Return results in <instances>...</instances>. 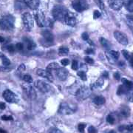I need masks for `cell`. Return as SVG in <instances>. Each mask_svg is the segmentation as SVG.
<instances>
[{"label":"cell","instance_id":"7","mask_svg":"<svg viewBox=\"0 0 133 133\" xmlns=\"http://www.w3.org/2000/svg\"><path fill=\"white\" fill-rule=\"evenodd\" d=\"M72 5L77 12H83L89 8V5L85 0H74Z\"/></svg>","mask_w":133,"mask_h":133},{"label":"cell","instance_id":"31","mask_svg":"<svg viewBox=\"0 0 133 133\" xmlns=\"http://www.w3.org/2000/svg\"><path fill=\"white\" fill-rule=\"evenodd\" d=\"M68 52H69V49L66 48L62 47V48H59V50H58V54L60 56H64V55L67 54Z\"/></svg>","mask_w":133,"mask_h":133},{"label":"cell","instance_id":"29","mask_svg":"<svg viewBox=\"0 0 133 133\" xmlns=\"http://www.w3.org/2000/svg\"><path fill=\"white\" fill-rule=\"evenodd\" d=\"M0 57L2 58V64H3V65L4 66H9L10 64V61L9 59L8 58L5 56H3V55H2V56H0Z\"/></svg>","mask_w":133,"mask_h":133},{"label":"cell","instance_id":"9","mask_svg":"<svg viewBox=\"0 0 133 133\" xmlns=\"http://www.w3.org/2000/svg\"><path fill=\"white\" fill-rule=\"evenodd\" d=\"M2 96H3L4 99L7 102H9V103H16L19 101L18 96L10 90H6L4 91Z\"/></svg>","mask_w":133,"mask_h":133},{"label":"cell","instance_id":"21","mask_svg":"<svg viewBox=\"0 0 133 133\" xmlns=\"http://www.w3.org/2000/svg\"><path fill=\"white\" fill-rule=\"evenodd\" d=\"M104 78H98L97 81H95L94 84H92L91 85V90H95V89H98V88L101 87L102 86L104 85Z\"/></svg>","mask_w":133,"mask_h":133},{"label":"cell","instance_id":"39","mask_svg":"<svg viewBox=\"0 0 133 133\" xmlns=\"http://www.w3.org/2000/svg\"><path fill=\"white\" fill-rule=\"evenodd\" d=\"M84 60H85V62L87 63H88V64H92L93 63H94V60H93V58H92L91 57H89V56H86L84 58Z\"/></svg>","mask_w":133,"mask_h":133},{"label":"cell","instance_id":"11","mask_svg":"<svg viewBox=\"0 0 133 133\" xmlns=\"http://www.w3.org/2000/svg\"><path fill=\"white\" fill-rule=\"evenodd\" d=\"M105 54H106V56L107 58L108 61L112 64H114L115 62L118 59L119 56H120V54L118 51L112 50L106 51Z\"/></svg>","mask_w":133,"mask_h":133},{"label":"cell","instance_id":"1","mask_svg":"<svg viewBox=\"0 0 133 133\" xmlns=\"http://www.w3.org/2000/svg\"><path fill=\"white\" fill-rule=\"evenodd\" d=\"M14 17L12 15H5L0 19V29L5 31H10L14 28Z\"/></svg>","mask_w":133,"mask_h":133},{"label":"cell","instance_id":"4","mask_svg":"<svg viewBox=\"0 0 133 133\" xmlns=\"http://www.w3.org/2000/svg\"><path fill=\"white\" fill-rule=\"evenodd\" d=\"M91 89H90L88 87H80L76 93V97L78 101H83L87 99L91 94Z\"/></svg>","mask_w":133,"mask_h":133},{"label":"cell","instance_id":"16","mask_svg":"<svg viewBox=\"0 0 133 133\" xmlns=\"http://www.w3.org/2000/svg\"><path fill=\"white\" fill-rule=\"evenodd\" d=\"M56 74L57 77L61 81H64L66 80L67 76H68V71L66 70L65 68L60 67L56 70Z\"/></svg>","mask_w":133,"mask_h":133},{"label":"cell","instance_id":"53","mask_svg":"<svg viewBox=\"0 0 133 133\" xmlns=\"http://www.w3.org/2000/svg\"><path fill=\"white\" fill-rule=\"evenodd\" d=\"M4 42H5V38L0 36V43H3Z\"/></svg>","mask_w":133,"mask_h":133},{"label":"cell","instance_id":"38","mask_svg":"<svg viewBox=\"0 0 133 133\" xmlns=\"http://www.w3.org/2000/svg\"><path fill=\"white\" fill-rule=\"evenodd\" d=\"M72 69L74 70H77L78 69V62L74 60L72 62Z\"/></svg>","mask_w":133,"mask_h":133},{"label":"cell","instance_id":"5","mask_svg":"<svg viewBox=\"0 0 133 133\" xmlns=\"http://www.w3.org/2000/svg\"><path fill=\"white\" fill-rule=\"evenodd\" d=\"M22 21L24 23V28L28 31H30L33 28L34 26V20L32 15L29 12H26L22 14Z\"/></svg>","mask_w":133,"mask_h":133},{"label":"cell","instance_id":"13","mask_svg":"<svg viewBox=\"0 0 133 133\" xmlns=\"http://www.w3.org/2000/svg\"><path fill=\"white\" fill-rule=\"evenodd\" d=\"M64 22L66 23L67 25L73 27L77 24V19L75 15L73 14L72 13L68 12V14H66L65 19H64Z\"/></svg>","mask_w":133,"mask_h":133},{"label":"cell","instance_id":"17","mask_svg":"<svg viewBox=\"0 0 133 133\" xmlns=\"http://www.w3.org/2000/svg\"><path fill=\"white\" fill-rule=\"evenodd\" d=\"M42 36L43 38L49 44H51V43L53 42V35L52 33L49 31L48 30H44L42 33Z\"/></svg>","mask_w":133,"mask_h":133},{"label":"cell","instance_id":"30","mask_svg":"<svg viewBox=\"0 0 133 133\" xmlns=\"http://www.w3.org/2000/svg\"><path fill=\"white\" fill-rule=\"evenodd\" d=\"M22 79L24 80V81L25 83H28V84H31L33 82V78L32 77L30 76V75H28V74H25L22 77Z\"/></svg>","mask_w":133,"mask_h":133},{"label":"cell","instance_id":"57","mask_svg":"<svg viewBox=\"0 0 133 133\" xmlns=\"http://www.w3.org/2000/svg\"><path fill=\"white\" fill-rule=\"evenodd\" d=\"M132 28V33H133V28Z\"/></svg>","mask_w":133,"mask_h":133},{"label":"cell","instance_id":"37","mask_svg":"<svg viewBox=\"0 0 133 133\" xmlns=\"http://www.w3.org/2000/svg\"><path fill=\"white\" fill-rule=\"evenodd\" d=\"M16 48V46L13 45V44H9L7 46V49H8V51L9 52H14L15 51V49Z\"/></svg>","mask_w":133,"mask_h":133},{"label":"cell","instance_id":"59","mask_svg":"<svg viewBox=\"0 0 133 133\" xmlns=\"http://www.w3.org/2000/svg\"><path fill=\"white\" fill-rule=\"evenodd\" d=\"M132 100H133V98H132Z\"/></svg>","mask_w":133,"mask_h":133},{"label":"cell","instance_id":"22","mask_svg":"<svg viewBox=\"0 0 133 133\" xmlns=\"http://www.w3.org/2000/svg\"><path fill=\"white\" fill-rule=\"evenodd\" d=\"M27 7V5L24 2V0H16L15 2V8L16 9L22 10Z\"/></svg>","mask_w":133,"mask_h":133},{"label":"cell","instance_id":"40","mask_svg":"<svg viewBox=\"0 0 133 133\" xmlns=\"http://www.w3.org/2000/svg\"><path fill=\"white\" fill-rule=\"evenodd\" d=\"M16 49H17L18 50H22L23 49H24V45H23V44L22 43H17L16 44Z\"/></svg>","mask_w":133,"mask_h":133},{"label":"cell","instance_id":"6","mask_svg":"<svg viewBox=\"0 0 133 133\" xmlns=\"http://www.w3.org/2000/svg\"><path fill=\"white\" fill-rule=\"evenodd\" d=\"M34 85L40 92L43 93H48L51 91V86L46 81L42 80H36L34 82Z\"/></svg>","mask_w":133,"mask_h":133},{"label":"cell","instance_id":"26","mask_svg":"<svg viewBox=\"0 0 133 133\" xmlns=\"http://www.w3.org/2000/svg\"><path fill=\"white\" fill-rule=\"evenodd\" d=\"M122 82H123V84H124L129 90H133V83L129 80H127V78H123L122 79Z\"/></svg>","mask_w":133,"mask_h":133},{"label":"cell","instance_id":"20","mask_svg":"<svg viewBox=\"0 0 133 133\" xmlns=\"http://www.w3.org/2000/svg\"><path fill=\"white\" fill-rule=\"evenodd\" d=\"M119 115L123 118H127L130 115V109L128 107H122L119 110Z\"/></svg>","mask_w":133,"mask_h":133},{"label":"cell","instance_id":"19","mask_svg":"<svg viewBox=\"0 0 133 133\" xmlns=\"http://www.w3.org/2000/svg\"><path fill=\"white\" fill-rule=\"evenodd\" d=\"M24 42H25V44H26V46H27L28 50H34V49L36 48V47L35 42H33L32 39H30V38H24Z\"/></svg>","mask_w":133,"mask_h":133},{"label":"cell","instance_id":"52","mask_svg":"<svg viewBox=\"0 0 133 133\" xmlns=\"http://www.w3.org/2000/svg\"><path fill=\"white\" fill-rule=\"evenodd\" d=\"M107 76H108L107 72H104L103 73V77H104V78H107Z\"/></svg>","mask_w":133,"mask_h":133},{"label":"cell","instance_id":"41","mask_svg":"<svg viewBox=\"0 0 133 133\" xmlns=\"http://www.w3.org/2000/svg\"><path fill=\"white\" fill-rule=\"evenodd\" d=\"M12 68H9L8 66H0V72H8L10 71Z\"/></svg>","mask_w":133,"mask_h":133},{"label":"cell","instance_id":"3","mask_svg":"<svg viewBox=\"0 0 133 133\" xmlns=\"http://www.w3.org/2000/svg\"><path fill=\"white\" fill-rule=\"evenodd\" d=\"M68 12V10L64 6H56L52 9V14L53 18L59 22H64L65 17Z\"/></svg>","mask_w":133,"mask_h":133},{"label":"cell","instance_id":"18","mask_svg":"<svg viewBox=\"0 0 133 133\" xmlns=\"http://www.w3.org/2000/svg\"><path fill=\"white\" fill-rule=\"evenodd\" d=\"M25 4L30 9H37L40 4V0H24Z\"/></svg>","mask_w":133,"mask_h":133},{"label":"cell","instance_id":"47","mask_svg":"<svg viewBox=\"0 0 133 133\" xmlns=\"http://www.w3.org/2000/svg\"><path fill=\"white\" fill-rule=\"evenodd\" d=\"M81 37H82V39H83V40H84V41H87V40H89V35H88V33H82Z\"/></svg>","mask_w":133,"mask_h":133},{"label":"cell","instance_id":"12","mask_svg":"<svg viewBox=\"0 0 133 133\" xmlns=\"http://www.w3.org/2000/svg\"><path fill=\"white\" fill-rule=\"evenodd\" d=\"M114 36L115 39L120 44H121L122 45H127L128 44V38L124 33H121L120 31H115Z\"/></svg>","mask_w":133,"mask_h":133},{"label":"cell","instance_id":"23","mask_svg":"<svg viewBox=\"0 0 133 133\" xmlns=\"http://www.w3.org/2000/svg\"><path fill=\"white\" fill-rule=\"evenodd\" d=\"M124 5L128 11L133 13V0H124Z\"/></svg>","mask_w":133,"mask_h":133},{"label":"cell","instance_id":"49","mask_svg":"<svg viewBox=\"0 0 133 133\" xmlns=\"http://www.w3.org/2000/svg\"><path fill=\"white\" fill-rule=\"evenodd\" d=\"M114 78L116 79V80H119V79L121 78V77H120V74H119L118 72H115V73L114 74Z\"/></svg>","mask_w":133,"mask_h":133},{"label":"cell","instance_id":"46","mask_svg":"<svg viewBox=\"0 0 133 133\" xmlns=\"http://www.w3.org/2000/svg\"><path fill=\"white\" fill-rule=\"evenodd\" d=\"M100 16H101V13H100L99 11H98V10H95L94 14H93V18L96 19H98V18H99Z\"/></svg>","mask_w":133,"mask_h":133},{"label":"cell","instance_id":"33","mask_svg":"<svg viewBox=\"0 0 133 133\" xmlns=\"http://www.w3.org/2000/svg\"><path fill=\"white\" fill-rule=\"evenodd\" d=\"M77 75L81 78L83 81H86L87 80V75L84 71H78L77 72Z\"/></svg>","mask_w":133,"mask_h":133},{"label":"cell","instance_id":"8","mask_svg":"<svg viewBox=\"0 0 133 133\" xmlns=\"http://www.w3.org/2000/svg\"><path fill=\"white\" fill-rule=\"evenodd\" d=\"M35 19L36 21V23L38 24V27H40V28L46 27L47 19L45 18V16H44V14L43 13V11L38 10L35 14Z\"/></svg>","mask_w":133,"mask_h":133},{"label":"cell","instance_id":"24","mask_svg":"<svg viewBox=\"0 0 133 133\" xmlns=\"http://www.w3.org/2000/svg\"><path fill=\"white\" fill-rule=\"evenodd\" d=\"M93 102L95 103V104L99 106V105H102L104 104L106 102V99H105L104 97L99 95V96H96L95 97V98L93 99Z\"/></svg>","mask_w":133,"mask_h":133},{"label":"cell","instance_id":"27","mask_svg":"<svg viewBox=\"0 0 133 133\" xmlns=\"http://www.w3.org/2000/svg\"><path fill=\"white\" fill-rule=\"evenodd\" d=\"M58 68H60V66H59V64H57V63H51V64H48V66H47V69L46 70H48L49 71H52V70H56Z\"/></svg>","mask_w":133,"mask_h":133},{"label":"cell","instance_id":"51","mask_svg":"<svg viewBox=\"0 0 133 133\" xmlns=\"http://www.w3.org/2000/svg\"><path fill=\"white\" fill-rule=\"evenodd\" d=\"M127 18L129 20V21H131V22H133V16L132 15H128V16H127Z\"/></svg>","mask_w":133,"mask_h":133},{"label":"cell","instance_id":"25","mask_svg":"<svg viewBox=\"0 0 133 133\" xmlns=\"http://www.w3.org/2000/svg\"><path fill=\"white\" fill-rule=\"evenodd\" d=\"M100 42H101V45L107 50H110V49L112 48V46H111V44L109 42V41L107 39H106L104 38H101L100 39Z\"/></svg>","mask_w":133,"mask_h":133},{"label":"cell","instance_id":"36","mask_svg":"<svg viewBox=\"0 0 133 133\" xmlns=\"http://www.w3.org/2000/svg\"><path fill=\"white\" fill-rule=\"evenodd\" d=\"M86 127V124H78V131L80 132L83 133L84 132V129Z\"/></svg>","mask_w":133,"mask_h":133},{"label":"cell","instance_id":"15","mask_svg":"<svg viewBox=\"0 0 133 133\" xmlns=\"http://www.w3.org/2000/svg\"><path fill=\"white\" fill-rule=\"evenodd\" d=\"M108 3L112 9L118 10L124 5V0H109Z\"/></svg>","mask_w":133,"mask_h":133},{"label":"cell","instance_id":"54","mask_svg":"<svg viewBox=\"0 0 133 133\" xmlns=\"http://www.w3.org/2000/svg\"><path fill=\"white\" fill-rule=\"evenodd\" d=\"M129 62H130V64H131V65L133 66V56H131V58L129 59Z\"/></svg>","mask_w":133,"mask_h":133},{"label":"cell","instance_id":"48","mask_svg":"<svg viewBox=\"0 0 133 133\" xmlns=\"http://www.w3.org/2000/svg\"><path fill=\"white\" fill-rule=\"evenodd\" d=\"M6 108V104L4 102H0V109H5Z\"/></svg>","mask_w":133,"mask_h":133},{"label":"cell","instance_id":"55","mask_svg":"<svg viewBox=\"0 0 133 133\" xmlns=\"http://www.w3.org/2000/svg\"><path fill=\"white\" fill-rule=\"evenodd\" d=\"M0 133H8L6 131H5V129H3L0 128Z\"/></svg>","mask_w":133,"mask_h":133},{"label":"cell","instance_id":"28","mask_svg":"<svg viewBox=\"0 0 133 133\" xmlns=\"http://www.w3.org/2000/svg\"><path fill=\"white\" fill-rule=\"evenodd\" d=\"M129 91V90L125 87V86L123 84V85H121L118 87V92H117V93H118V95H123V94H125V93H127V92Z\"/></svg>","mask_w":133,"mask_h":133},{"label":"cell","instance_id":"35","mask_svg":"<svg viewBox=\"0 0 133 133\" xmlns=\"http://www.w3.org/2000/svg\"><path fill=\"white\" fill-rule=\"evenodd\" d=\"M122 54H123V56H124V57L127 59V60H129L130 58H131V55H130V53L128 52V51H127V50H122Z\"/></svg>","mask_w":133,"mask_h":133},{"label":"cell","instance_id":"10","mask_svg":"<svg viewBox=\"0 0 133 133\" xmlns=\"http://www.w3.org/2000/svg\"><path fill=\"white\" fill-rule=\"evenodd\" d=\"M22 88H23V90H24L25 95L28 96V98L33 100L36 98V92L34 90V88L30 84L26 83V84H23Z\"/></svg>","mask_w":133,"mask_h":133},{"label":"cell","instance_id":"34","mask_svg":"<svg viewBox=\"0 0 133 133\" xmlns=\"http://www.w3.org/2000/svg\"><path fill=\"white\" fill-rule=\"evenodd\" d=\"M48 133H63L59 129L52 127L48 130Z\"/></svg>","mask_w":133,"mask_h":133},{"label":"cell","instance_id":"44","mask_svg":"<svg viewBox=\"0 0 133 133\" xmlns=\"http://www.w3.org/2000/svg\"><path fill=\"white\" fill-rule=\"evenodd\" d=\"M61 63H62L63 66H66V65H68L70 64V60L68 58H64L61 61Z\"/></svg>","mask_w":133,"mask_h":133},{"label":"cell","instance_id":"50","mask_svg":"<svg viewBox=\"0 0 133 133\" xmlns=\"http://www.w3.org/2000/svg\"><path fill=\"white\" fill-rule=\"evenodd\" d=\"M86 53H87V54H93L94 53V50L92 49H87L86 50Z\"/></svg>","mask_w":133,"mask_h":133},{"label":"cell","instance_id":"32","mask_svg":"<svg viewBox=\"0 0 133 133\" xmlns=\"http://www.w3.org/2000/svg\"><path fill=\"white\" fill-rule=\"evenodd\" d=\"M107 121L110 124H115V119L114 116H113L112 115H107Z\"/></svg>","mask_w":133,"mask_h":133},{"label":"cell","instance_id":"56","mask_svg":"<svg viewBox=\"0 0 133 133\" xmlns=\"http://www.w3.org/2000/svg\"><path fill=\"white\" fill-rule=\"evenodd\" d=\"M108 133H116V132H115L114 130H112V131H109Z\"/></svg>","mask_w":133,"mask_h":133},{"label":"cell","instance_id":"2","mask_svg":"<svg viewBox=\"0 0 133 133\" xmlns=\"http://www.w3.org/2000/svg\"><path fill=\"white\" fill-rule=\"evenodd\" d=\"M77 111V106L73 104L63 102L58 107V113L64 115H70L74 114Z\"/></svg>","mask_w":133,"mask_h":133},{"label":"cell","instance_id":"43","mask_svg":"<svg viewBox=\"0 0 133 133\" xmlns=\"http://www.w3.org/2000/svg\"><path fill=\"white\" fill-rule=\"evenodd\" d=\"M88 132L89 133H96L98 131H97V129L93 127V126H90L89 128H88Z\"/></svg>","mask_w":133,"mask_h":133},{"label":"cell","instance_id":"14","mask_svg":"<svg viewBox=\"0 0 133 133\" xmlns=\"http://www.w3.org/2000/svg\"><path fill=\"white\" fill-rule=\"evenodd\" d=\"M36 74L38 76H41L42 78H47L49 81H53V76H52L51 72L49 71L48 70H42V69H38L36 71Z\"/></svg>","mask_w":133,"mask_h":133},{"label":"cell","instance_id":"45","mask_svg":"<svg viewBox=\"0 0 133 133\" xmlns=\"http://www.w3.org/2000/svg\"><path fill=\"white\" fill-rule=\"evenodd\" d=\"M2 119L3 121H13L14 120L13 117L12 116H10V115H3L2 117Z\"/></svg>","mask_w":133,"mask_h":133},{"label":"cell","instance_id":"42","mask_svg":"<svg viewBox=\"0 0 133 133\" xmlns=\"http://www.w3.org/2000/svg\"><path fill=\"white\" fill-rule=\"evenodd\" d=\"M25 70V66L24 64H21L20 66H19L18 70H17V72H19V73H22V72Z\"/></svg>","mask_w":133,"mask_h":133},{"label":"cell","instance_id":"58","mask_svg":"<svg viewBox=\"0 0 133 133\" xmlns=\"http://www.w3.org/2000/svg\"><path fill=\"white\" fill-rule=\"evenodd\" d=\"M58 1H62V0H58Z\"/></svg>","mask_w":133,"mask_h":133}]
</instances>
